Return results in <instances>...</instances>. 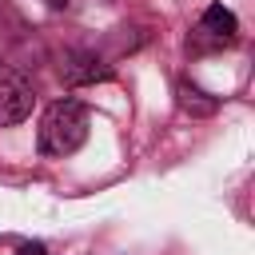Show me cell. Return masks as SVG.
<instances>
[{
	"label": "cell",
	"instance_id": "cell-1",
	"mask_svg": "<svg viewBox=\"0 0 255 255\" xmlns=\"http://www.w3.org/2000/svg\"><path fill=\"white\" fill-rule=\"evenodd\" d=\"M88 108L80 100H56L48 104V112L40 116V128H36V147L40 155H72L76 147H84L88 139Z\"/></svg>",
	"mask_w": 255,
	"mask_h": 255
},
{
	"label": "cell",
	"instance_id": "cell-2",
	"mask_svg": "<svg viewBox=\"0 0 255 255\" xmlns=\"http://www.w3.org/2000/svg\"><path fill=\"white\" fill-rule=\"evenodd\" d=\"M32 104H36V92L32 84L12 72V68H0V128H12V124H24L32 116Z\"/></svg>",
	"mask_w": 255,
	"mask_h": 255
},
{
	"label": "cell",
	"instance_id": "cell-3",
	"mask_svg": "<svg viewBox=\"0 0 255 255\" xmlns=\"http://www.w3.org/2000/svg\"><path fill=\"white\" fill-rule=\"evenodd\" d=\"M235 36H239L235 12L223 8V4H211L203 12V20L195 24V32H191V48L195 52H203V48H227V44H235Z\"/></svg>",
	"mask_w": 255,
	"mask_h": 255
},
{
	"label": "cell",
	"instance_id": "cell-4",
	"mask_svg": "<svg viewBox=\"0 0 255 255\" xmlns=\"http://www.w3.org/2000/svg\"><path fill=\"white\" fill-rule=\"evenodd\" d=\"M175 92H179V104H183L187 112H195V116H211V112L219 108V104H215L199 84H191V80H179V88H175Z\"/></svg>",
	"mask_w": 255,
	"mask_h": 255
},
{
	"label": "cell",
	"instance_id": "cell-5",
	"mask_svg": "<svg viewBox=\"0 0 255 255\" xmlns=\"http://www.w3.org/2000/svg\"><path fill=\"white\" fill-rule=\"evenodd\" d=\"M16 255H48V247H44V243H20Z\"/></svg>",
	"mask_w": 255,
	"mask_h": 255
},
{
	"label": "cell",
	"instance_id": "cell-6",
	"mask_svg": "<svg viewBox=\"0 0 255 255\" xmlns=\"http://www.w3.org/2000/svg\"><path fill=\"white\" fill-rule=\"evenodd\" d=\"M44 4H48V8H68L72 0H44Z\"/></svg>",
	"mask_w": 255,
	"mask_h": 255
}]
</instances>
